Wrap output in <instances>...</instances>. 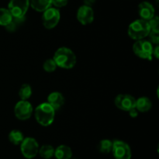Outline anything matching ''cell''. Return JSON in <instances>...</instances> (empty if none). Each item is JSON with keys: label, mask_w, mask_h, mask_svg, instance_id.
<instances>
[{"label": "cell", "mask_w": 159, "mask_h": 159, "mask_svg": "<svg viewBox=\"0 0 159 159\" xmlns=\"http://www.w3.org/2000/svg\"><path fill=\"white\" fill-rule=\"evenodd\" d=\"M39 144L33 137H26L20 143V151L24 157L32 159L37 155L39 151Z\"/></svg>", "instance_id": "cell-6"}, {"label": "cell", "mask_w": 159, "mask_h": 159, "mask_svg": "<svg viewBox=\"0 0 159 159\" xmlns=\"http://www.w3.org/2000/svg\"><path fill=\"white\" fill-rule=\"evenodd\" d=\"M20 25L21 24H20L19 23H17V22L13 18H12V21H11L10 23L7 25V26H5V27H6V31H7L8 32L12 33V32H15V31L17 30V28H18Z\"/></svg>", "instance_id": "cell-25"}, {"label": "cell", "mask_w": 159, "mask_h": 159, "mask_svg": "<svg viewBox=\"0 0 159 159\" xmlns=\"http://www.w3.org/2000/svg\"><path fill=\"white\" fill-rule=\"evenodd\" d=\"M54 157L56 159H71L72 157V151L67 145H60L54 149Z\"/></svg>", "instance_id": "cell-14"}, {"label": "cell", "mask_w": 159, "mask_h": 159, "mask_svg": "<svg viewBox=\"0 0 159 159\" xmlns=\"http://www.w3.org/2000/svg\"><path fill=\"white\" fill-rule=\"evenodd\" d=\"M111 152L115 159H130L132 156L131 149L128 143L119 140L113 141Z\"/></svg>", "instance_id": "cell-8"}, {"label": "cell", "mask_w": 159, "mask_h": 159, "mask_svg": "<svg viewBox=\"0 0 159 159\" xmlns=\"http://www.w3.org/2000/svg\"><path fill=\"white\" fill-rule=\"evenodd\" d=\"M128 112L129 115H130V116L131 117V118H137V117L138 116V114H139V112H138L135 108L130 109Z\"/></svg>", "instance_id": "cell-27"}, {"label": "cell", "mask_w": 159, "mask_h": 159, "mask_svg": "<svg viewBox=\"0 0 159 159\" xmlns=\"http://www.w3.org/2000/svg\"><path fill=\"white\" fill-rule=\"evenodd\" d=\"M61 19V13L58 9L55 7H50L43 12L42 23L46 29L51 30L58 24Z\"/></svg>", "instance_id": "cell-5"}, {"label": "cell", "mask_w": 159, "mask_h": 159, "mask_svg": "<svg viewBox=\"0 0 159 159\" xmlns=\"http://www.w3.org/2000/svg\"><path fill=\"white\" fill-rule=\"evenodd\" d=\"M153 48V45L145 39L136 41L133 45V51L138 57L150 61L152 59Z\"/></svg>", "instance_id": "cell-4"}, {"label": "cell", "mask_w": 159, "mask_h": 159, "mask_svg": "<svg viewBox=\"0 0 159 159\" xmlns=\"http://www.w3.org/2000/svg\"><path fill=\"white\" fill-rule=\"evenodd\" d=\"M65 98L63 94L58 91L51 92L48 96L47 102L53 108L55 111L60 109L65 104Z\"/></svg>", "instance_id": "cell-13"}, {"label": "cell", "mask_w": 159, "mask_h": 159, "mask_svg": "<svg viewBox=\"0 0 159 159\" xmlns=\"http://www.w3.org/2000/svg\"><path fill=\"white\" fill-rule=\"evenodd\" d=\"M12 20V16L6 8H0V26H6Z\"/></svg>", "instance_id": "cell-19"}, {"label": "cell", "mask_w": 159, "mask_h": 159, "mask_svg": "<svg viewBox=\"0 0 159 159\" xmlns=\"http://www.w3.org/2000/svg\"><path fill=\"white\" fill-rule=\"evenodd\" d=\"M29 7V0H10L8 4V9L15 18L26 17Z\"/></svg>", "instance_id": "cell-7"}, {"label": "cell", "mask_w": 159, "mask_h": 159, "mask_svg": "<svg viewBox=\"0 0 159 159\" xmlns=\"http://www.w3.org/2000/svg\"><path fill=\"white\" fill-rule=\"evenodd\" d=\"M149 36V41L152 44V45H158L159 43V31H151L148 34Z\"/></svg>", "instance_id": "cell-24"}, {"label": "cell", "mask_w": 159, "mask_h": 159, "mask_svg": "<svg viewBox=\"0 0 159 159\" xmlns=\"http://www.w3.org/2000/svg\"><path fill=\"white\" fill-rule=\"evenodd\" d=\"M151 31L148 22L142 19H138L132 22L128 26V35L133 40L138 41L148 37Z\"/></svg>", "instance_id": "cell-3"}, {"label": "cell", "mask_w": 159, "mask_h": 159, "mask_svg": "<svg viewBox=\"0 0 159 159\" xmlns=\"http://www.w3.org/2000/svg\"><path fill=\"white\" fill-rule=\"evenodd\" d=\"M43 70H45L48 73H52V72L55 71L56 69H57V65L55 63L54 60L53 59H48L43 62Z\"/></svg>", "instance_id": "cell-22"}, {"label": "cell", "mask_w": 159, "mask_h": 159, "mask_svg": "<svg viewBox=\"0 0 159 159\" xmlns=\"http://www.w3.org/2000/svg\"><path fill=\"white\" fill-rule=\"evenodd\" d=\"M149 26L151 27V31H159V18L157 16H155L153 18L148 20Z\"/></svg>", "instance_id": "cell-23"}, {"label": "cell", "mask_w": 159, "mask_h": 159, "mask_svg": "<svg viewBox=\"0 0 159 159\" xmlns=\"http://www.w3.org/2000/svg\"></svg>", "instance_id": "cell-30"}, {"label": "cell", "mask_w": 159, "mask_h": 159, "mask_svg": "<svg viewBox=\"0 0 159 159\" xmlns=\"http://www.w3.org/2000/svg\"><path fill=\"white\" fill-rule=\"evenodd\" d=\"M138 13L141 19L148 21L155 16V7L148 2H142L138 6Z\"/></svg>", "instance_id": "cell-12"}, {"label": "cell", "mask_w": 159, "mask_h": 159, "mask_svg": "<svg viewBox=\"0 0 159 159\" xmlns=\"http://www.w3.org/2000/svg\"><path fill=\"white\" fill-rule=\"evenodd\" d=\"M34 112V108L30 102L20 100L14 107V115L20 120H26L30 118Z\"/></svg>", "instance_id": "cell-9"}, {"label": "cell", "mask_w": 159, "mask_h": 159, "mask_svg": "<svg viewBox=\"0 0 159 159\" xmlns=\"http://www.w3.org/2000/svg\"><path fill=\"white\" fill-rule=\"evenodd\" d=\"M152 56H155L156 59L159 57V46L158 45H156L155 48H153V51H152Z\"/></svg>", "instance_id": "cell-28"}, {"label": "cell", "mask_w": 159, "mask_h": 159, "mask_svg": "<svg viewBox=\"0 0 159 159\" xmlns=\"http://www.w3.org/2000/svg\"><path fill=\"white\" fill-rule=\"evenodd\" d=\"M68 0H51V4L54 5L55 8H62L67 6Z\"/></svg>", "instance_id": "cell-26"}, {"label": "cell", "mask_w": 159, "mask_h": 159, "mask_svg": "<svg viewBox=\"0 0 159 159\" xmlns=\"http://www.w3.org/2000/svg\"><path fill=\"white\" fill-rule=\"evenodd\" d=\"M76 17L82 25L91 24L94 20V11L90 6L83 5L78 9Z\"/></svg>", "instance_id": "cell-11"}, {"label": "cell", "mask_w": 159, "mask_h": 159, "mask_svg": "<svg viewBox=\"0 0 159 159\" xmlns=\"http://www.w3.org/2000/svg\"><path fill=\"white\" fill-rule=\"evenodd\" d=\"M53 59L57 67L65 70H71L75 65L77 59L72 50L67 47H60L54 52Z\"/></svg>", "instance_id": "cell-1"}, {"label": "cell", "mask_w": 159, "mask_h": 159, "mask_svg": "<svg viewBox=\"0 0 159 159\" xmlns=\"http://www.w3.org/2000/svg\"><path fill=\"white\" fill-rule=\"evenodd\" d=\"M38 154L43 159H51L54 154V148L50 144H44L39 148Z\"/></svg>", "instance_id": "cell-18"}, {"label": "cell", "mask_w": 159, "mask_h": 159, "mask_svg": "<svg viewBox=\"0 0 159 159\" xmlns=\"http://www.w3.org/2000/svg\"><path fill=\"white\" fill-rule=\"evenodd\" d=\"M24 138L23 133L19 129H12L9 133V141L14 145H20Z\"/></svg>", "instance_id": "cell-17"}, {"label": "cell", "mask_w": 159, "mask_h": 159, "mask_svg": "<svg viewBox=\"0 0 159 159\" xmlns=\"http://www.w3.org/2000/svg\"><path fill=\"white\" fill-rule=\"evenodd\" d=\"M95 2H96V0H84V5L90 6V7H92V6L94 5Z\"/></svg>", "instance_id": "cell-29"}, {"label": "cell", "mask_w": 159, "mask_h": 159, "mask_svg": "<svg viewBox=\"0 0 159 159\" xmlns=\"http://www.w3.org/2000/svg\"><path fill=\"white\" fill-rule=\"evenodd\" d=\"M31 95H32V88H31L30 85L28 84H23L19 90V96H20V99L28 101Z\"/></svg>", "instance_id": "cell-21"}, {"label": "cell", "mask_w": 159, "mask_h": 159, "mask_svg": "<svg viewBox=\"0 0 159 159\" xmlns=\"http://www.w3.org/2000/svg\"><path fill=\"white\" fill-rule=\"evenodd\" d=\"M30 6L37 12H43L51 6V0H29Z\"/></svg>", "instance_id": "cell-16"}, {"label": "cell", "mask_w": 159, "mask_h": 159, "mask_svg": "<svg viewBox=\"0 0 159 159\" xmlns=\"http://www.w3.org/2000/svg\"><path fill=\"white\" fill-rule=\"evenodd\" d=\"M152 107V102L148 97H141L136 99L135 108L140 112H147L151 110Z\"/></svg>", "instance_id": "cell-15"}, {"label": "cell", "mask_w": 159, "mask_h": 159, "mask_svg": "<svg viewBox=\"0 0 159 159\" xmlns=\"http://www.w3.org/2000/svg\"><path fill=\"white\" fill-rule=\"evenodd\" d=\"M34 115L37 122L40 126H48L54 123L55 110L48 102H43L37 106Z\"/></svg>", "instance_id": "cell-2"}, {"label": "cell", "mask_w": 159, "mask_h": 159, "mask_svg": "<svg viewBox=\"0 0 159 159\" xmlns=\"http://www.w3.org/2000/svg\"><path fill=\"white\" fill-rule=\"evenodd\" d=\"M136 98L127 94H118L114 99V104L116 107L124 112H129L130 109L135 108Z\"/></svg>", "instance_id": "cell-10"}, {"label": "cell", "mask_w": 159, "mask_h": 159, "mask_svg": "<svg viewBox=\"0 0 159 159\" xmlns=\"http://www.w3.org/2000/svg\"><path fill=\"white\" fill-rule=\"evenodd\" d=\"M112 147H113V141L108 139L102 140L98 144V150L102 154H109L111 152Z\"/></svg>", "instance_id": "cell-20"}]
</instances>
